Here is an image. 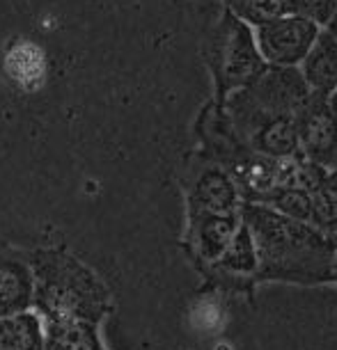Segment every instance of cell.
<instances>
[{"label":"cell","instance_id":"cell-2","mask_svg":"<svg viewBox=\"0 0 337 350\" xmlns=\"http://www.w3.org/2000/svg\"><path fill=\"white\" fill-rule=\"evenodd\" d=\"M241 222L253 234L257 259L271 275H312L328 266L330 250L323 236L305 222L285 217L266 204L250 202L241 208Z\"/></svg>","mask_w":337,"mask_h":350},{"label":"cell","instance_id":"cell-8","mask_svg":"<svg viewBox=\"0 0 337 350\" xmlns=\"http://www.w3.org/2000/svg\"><path fill=\"white\" fill-rule=\"evenodd\" d=\"M193 204L197 215H236L239 213V186L227 170L209 167L197 176Z\"/></svg>","mask_w":337,"mask_h":350},{"label":"cell","instance_id":"cell-5","mask_svg":"<svg viewBox=\"0 0 337 350\" xmlns=\"http://www.w3.org/2000/svg\"><path fill=\"white\" fill-rule=\"evenodd\" d=\"M253 32L269 67H299L321 28L303 16H277L255 25Z\"/></svg>","mask_w":337,"mask_h":350},{"label":"cell","instance_id":"cell-9","mask_svg":"<svg viewBox=\"0 0 337 350\" xmlns=\"http://www.w3.org/2000/svg\"><path fill=\"white\" fill-rule=\"evenodd\" d=\"M299 71L312 94L328 96L337 88V42L326 30L316 35L312 49L299 64Z\"/></svg>","mask_w":337,"mask_h":350},{"label":"cell","instance_id":"cell-7","mask_svg":"<svg viewBox=\"0 0 337 350\" xmlns=\"http://www.w3.org/2000/svg\"><path fill=\"white\" fill-rule=\"evenodd\" d=\"M223 8L255 28L277 16H303L319 23L328 16L333 0H223Z\"/></svg>","mask_w":337,"mask_h":350},{"label":"cell","instance_id":"cell-17","mask_svg":"<svg viewBox=\"0 0 337 350\" xmlns=\"http://www.w3.org/2000/svg\"><path fill=\"white\" fill-rule=\"evenodd\" d=\"M326 108H328V112H330V117H333L335 124H337V88L326 96Z\"/></svg>","mask_w":337,"mask_h":350},{"label":"cell","instance_id":"cell-6","mask_svg":"<svg viewBox=\"0 0 337 350\" xmlns=\"http://www.w3.org/2000/svg\"><path fill=\"white\" fill-rule=\"evenodd\" d=\"M299 154L326 172L337 170V124L326 108V96L312 92L299 115Z\"/></svg>","mask_w":337,"mask_h":350},{"label":"cell","instance_id":"cell-3","mask_svg":"<svg viewBox=\"0 0 337 350\" xmlns=\"http://www.w3.org/2000/svg\"><path fill=\"white\" fill-rule=\"evenodd\" d=\"M202 55L214 76L216 103H223L229 94L248 88L269 67L257 49L253 25L225 8L207 28Z\"/></svg>","mask_w":337,"mask_h":350},{"label":"cell","instance_id":"cell-14","mask_svg":"<svg viewBox=\"0 0 337 350\" xmlns=\"http://www.w3.org/2000/svg\"><path fill=\"white\" fill-rule=\"evenodd\" d=\"M8 74L23 88H32L44 76V55L35 44L16 42L5 57Z\"/></svg>","mask_w":337,"mask_h":350},{"label":"cell","instance_id":"cell-18","mask_svg":"<svg viewBox=\"0 0 337 350\" xmlns=\"http://www.w3.org/2000/svg\"><path fill=\"white\" fill-rule=\"evenodd\" d=\"M323 30H326V32H328V35H330V37H333V39H335V42H337V10H335V14H333V16H330V21L326 23V28H323Z\"/></svg>","mask_w":337,"mask_h":350},{"label":"cell","instance_id":"cell-12","mask_svg":"<svg viewBox=\"0 0 337 350\" xmlns=\"http://www.w3.org/2000/svg\"><path fill=\"white\" fill-rule=\"evenodd\" d=\"M0 350H46L42 321L30 312L0 319Z\"/></svg>","mask_w":337,"mask_h":350},{"label":"cell","instance_id":"cell-1","mask_svg":"<svg viewBox=\"0 0 337 350\" xmlns=\"http://www.w3.org/2000/svg\"><path fill=\"white\" fill-rule=\"evenodd\" d=\"M310 90L299 67H266V71L221 103L236 140L269 158L299 156V115Z\"/></svg>","mask_w":337,"mask_h":350},{"label":"cell","instance_id":"cell-16","mask_svg":"<svg viewBox=\"0 0 337 350\" xmlns=\"http://www.w3.org/2000/svg\"><path fill=\"white\" fill-rule=\"evenodd\" d=\"M271 208H275L277 213H282L285 217H292L296 222H312L314 220V208L310 193L305 190H280L271 197Z\"/></svg>","mask_w":337,"mask_h":350},{"label":"cell","instance_id":"cell-10","mask_svg":"<svg viewBox=\"0 0 337 350\" xmlns=\"http://www.w3.org/2000/svg\"><path fill=\"white\" fill-rule=\"evenodd\" d=\"M239 213L236 215H200L197 220V250L207 261H218L232 243L239 229Z\"/></svg>","mask_w":337,"mask_h":350},{"label":"cell","instance_id":"cell-13","mask_svg":"<svg viewBox=\"0 0 337 350\" xmlns=\"http://www.w3.org/2000/svg\"><path fill=\"white\" fill-rule=\"evenodd\" d=\"M46 350H101L88 321H49Z\"/></svg>","mask_w":337,"mask_h":350},{"label":"cell","instance_id":"cell-11","mask_svg":"<svg viewBox=\"0 0 337 350\" xmlns=\"http://www.w3.org/2000/svg\"><path fill=\"white\" fill-rule=\"evenodd\" d=\"M32 282L25 268L16 263H0V319L23 314L30 307Z\"/></svg>","mask_w":337,"mask_h":350},{"label":"cell","instance_id":"cell-15","mask_svg":"<svg viewBox=\"0 0 337 350\" xmlns=\"http://www.w3.org/2000/svg\"><path fill=\"white\" fill-rule=\"evenodd\" d=\"M218 263L227 270H234V273H253V270H257V266H260L253 234H250V229L243 222L239 224L232 243L227 245V250H225V254L218 259Z\"/></svg>","mask_w":337,"mask_h":350},{"label":"cell","instance_id":"cell-4","mask_svg":"<svg viewBox=\"0 0 337 350\" xmlns=\"http://www.w3.org/2000/svg\"><path fill=\"white\" fill-rule=\"evenodd\" d=\"M37 305L49 321H92L103 309V291L88 268L62 254H46L37 266Z\"/></svg>","mask_w":337,"mask_h":350}]
</instances>
